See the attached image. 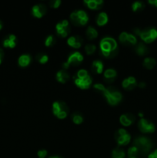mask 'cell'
Masks as SVG:
<instances>
[{"mask_svg":"<svg viewBox=\"0 0 157 158\" xmlns=\"http://www.w3.org/2000/svg\"><path fill=\"white\" fill-rule=\"evenodd\" d=\"M133 146L137 148L139 154L142 156L149 155L153 147L152 140L146 137H138L134 140Z\"/></svg>","mask_w":157,"mask_h":158,"instance_id":"cell-1","label":"cell"},{"mask_svg":"<svg viewBox=\"0 0 157 158\" xmlns=\"http://www.w3.org/2000/svg\"><path fill=\"white\" fill-rule=\"evenodd\" d=\"M102 94L107 99L108 103L110 105H116L119 102L121 101L122 97H123L121 93L116 88L112 86L105 88Z\"/></svg>","mask_w":157,"mask_h":158,"instance_id":"cell-2","label":"cell"},{"mask_svg":"<svg viewBox=\"0 0 157 158\" xmlns=\"http://www.w3.org/2000/svg\"><path fill=\"white\" fill-rule=\"evenodd\" d=\"M134 32L136 35H139L140 38L146 43H152L154 40L157 39V29L155 28H150V29H144V30L135 29Z\"/></svg>","mask_w":157,"mask_h":158,"instance_id":"cell-3","label":"cell"},{"mask_svg":"<svg viewBox=\"0 0 157 158\" xmlns=\"http://www.w3.org/2000/svg\"><path fill=\"white\" fill-rule=\"evenodd\" d=\"M52 112L58 119H64L67 117L69 107L62 101H56L52 104Z\"/></svg>","mask_w":157,"mask_h":158,"instance_id":"cell-4","label":"cell"},{"mask_svg":"<svg viewBox=\"0 0 157 158\" xmlns=\"http://www.w3.org/2000/svg\"><path fill=\"white\" fill-rule=\"evenodd\" d=\"M117 43L115 40L112 37H106L100 42V49L101 52H109L110 51L117 49Z\"/></svg>","mask_w":157,"mask_h":158,"instance_id":"cell-5","label":"cell"},{"mask_svg":"<svg viewBox=\"0 0 157 158\" xmlns=\"http://www.w3.org/2000/svg\"><path fill=\"white\" fill-rule=\"evenodd\" d=\"M115 140H117V143L119 145L122 146H126L130 142L131 136L128 134L127 131L125 129H119L115 132Z\"/></svg>","mask_w":157,"mask_h":158,"instance_id":"cell-6","label":"cell"},{"mask_svg":"<svg viewBox=\"0 0 157 158\" xmlns=\"http://www.w3.org/2000/svg\"><path fill=\"white\" fill-rule=\"evenodd\" d=\"M138 127L143 133H153L155 130L154 123L145 118H141L139 120Z\"/></svg>","mask_w":157,"mask_h":158,"instance_id":"cell-7","label":"cell"},{"mask_svg":"<svg viewBox=\"0 0 157 158\" xmlns=\"http://www.w3.org/2000/svg\"><path fill=\"white\" fill-rule=\"evenodd\" d=\"M55 28L58 35L62 37H66L70 32V26L67 20H63L62 23H58Z\"/></svg>","mask_w":157,"mask_h":158,"instance_id":"cell-8","label":"cell"},{"mask_svg":"<svg viewBox=\"0 0 157 158\" xmlns=\"http://www.w3.org/2000/svg\"><path fill=\"white\" fill-rule=\"evenodd\" d=\"M83 56L80 52H75L74 53L71 54L69 57L68 58L67 63H69L70 66H78L80 63L83 62Z\"/></svg>","mask_w":157,"mask_h":158,"instance_id":"cell-9","label":"cell"},{"mask_svg":"<svg viewBox=\"0 0 157 158\" xmlns=\"http://www.w3.org/2000/svg\"><path fill=\"white\" fill-rule=\"evenodd\" d=\"M47 12V7L44 4L35 5L32 8V14L36 18H41Z\"/></svg>","mask_w":157,"mask_h":158,"instance_id":"cell-10","label":"cell"},{"mask_svg":"<svg viewBox=\"0 0 157 158\" xmlns=\"http://www.w3.org/2000/svg\"><path fill=\"white\" fill-rule=\"evenodd\" d=\"M92 81V78L89 75L83 79H75V83L76 84L77 86H78L81 89H88L90 86Z\"/></svg>","mask_w":157,"mask_h":158,"instance_id":"cell-11","label":"cell"},{"mask_svg":"<svg viewBox=\"0 0 157 158\" xmlns=\"http://www.w3.org/2000/svg\"><path fill=\"white\" fill-rule=\"evenodd\" d=\"M120 123L123 125V126H129L132 124L134 121H135V116L131 113H128V114H123L119 118Z\"/></svg>","mask_w":157,"mask_h":158,"instance_id":"cell-12","label":"cell"},{"mask_svg":"<svg viewBox=\"0 0 157 158\" xmlns=\"http://www.w3.org/2000/svg\"><path fill=\"white\" fill-rule=\"evenodd\" d=\"M68 44L71 46L72 47L75 48H79L80 46L83 44V40L81 36L79 35H75V36H71L68 39Z\"/></svg>","mask_w":157,"mask_h":158,"instance_id":"cell-13","label":"cell"},{"mask_svg":"<svg viewBox=\"0 0 157 158\" xmlns=\"http://www.w3.org/2000/svg\"><path fill=\"white\" fill-rule=\"evenodd\" d=\"M117 73L113 69H108L104 72V80L106 83H113L116 77Z\"/></svg>","mask_w":157,"mask_h":158,"instance_id":"cell-14","label":"cell"},{"mask_svg":"<svg viewBox=\"0 0 157 158\" xmlns=\"http://www.w3.org/2000/svg\"><path fill=\"white\" fill-rule=\"evenodd\" d=\"M70 78L69 73L66 69H61L56 74V80L62 83H65Z\"/></svg>","mask_w":157,"mask_h":158,"instance_id":"cell-15","label":"cell"},{"mask_svg":"<svg viewBox=\"0 0 157 158\" xmlns=\"http://www.w3.org/2000/svg\"><path fill=\"white\" fill-rule=\"evenodd\" d=\"M84 2L87 5L89 9H99L102 8L103 1L102 0H85Z\"/></svg>","mask_w":157,"mask_h":158,"instance_id":"cell-16","label":"cell"},{"mask_svg":"<svg viewBox=\"0 0 157 158\" xmlns=\"http://www.w3.org/2000/svg\"><path fill=\"white\" fill-rule=\"evenodd\" d=\"M3 46L5 47L14 48L16 45V37L15 35H9L7 38L3 40Z\"/></svg>","mask_w":157,"mask_h":158,"instance_id":"cell-17","label":"cell"},{"mask_svg":"<svg viewBox=\"0 0 157 158\" xmlns=\"http://www.w3.org/2000/svg\"><path fill=\"white\" fill-rule=\"evenodd\" d=\"M135 52L139 56H145L149 53V48L143 43H139L135 46Z\"/></svg>","mask_w":157,"mask_h":158,"instance_id":"cell-18","label":"cell"},{"mask_svg":"<svg viewBox=\"0 0 157 158\" xmlns=\"http://www.w3.org/2000/svg\"><path fill=\"white\" fill-rule=\"evenodd\" d=\"M103 62L100 60H95L92 64V71L94 73H102L103 70Z\"/></svg>","mask_w":157,"mask_h":158,"instance_id":"cell-19","label":"cell"},{"mask_svg":"<svg viewBox=\"0 0 157 158\" xmlns=\"http://www.w3.org/2000/svg\"><path fill=\"white\" fill-rule=\"evenodd\" d=\"M18 64L22 67H26L27 66L29 63H31V56L29 55H22L21 56L18 58Z\"/></svg>","mask_w":157,"mask_h":158,"instance_id":"cell-20","label":"cell"},{"mask_svg":"<svg viewBox=\"0 0 157 158\" xmlns=\"http://www.w3.org/2000/svg\"><path fill=\"white\" fill-rule=\"evenodd\" d=\"M156 64V60L152 57H146L143 60V66L146 68V69H151L154 67Z\"/></svg>","mask_w":157,"mask_h":158,"instance_id":"cell-21","label":"cell"},{"mask_svg":"<svg viewBox=\"0 0 157 158\" xmlns=\"http://www.w3.org/2000/svg\"><path fill=\"white\" fill-rule=\"evenodd\" d=\"M86 35L89 40H94L98 36V32H97L96 29L95 28L92 27V26H89L86 29Z\"/></svg>","mask_w":157,"mask_h":158,"instance_id":"cell-22","label":"cell"},{"mask_svg":"<svg viewBox=\"0 0 157 158\" xmlns=\"http://www.w3.org/2000/svg\"><path fill=\"white\" fill-rule=\"evenodd\" d=\"M108 22V15L106 12H101L98 15L96 19V23L99 26H104Z\"/></svg>","mask_w":157,"mask_h":158,"instance_id":"cell-23","label":"cell"},{"mask_svg":"<svg viewBox=\"0 0 157 158\" xmlns=\"http://www.w3.org/2000/svg\"><path fill=\"white\" fill-rule=\"evenodd\" d=\"M77 13H78V17L80 19V26L86 25L87 23L88 20H89V17H88L86 12L83 10H78Z\"/></svg>","mask_w":157,"mask_h":158,"instance_id":"cell-24","label":"cell"},{"mask_svg":"<svg viewBox=\"0 0 157 158\" xmlns=\"http://www.w3.org/2000/svg\"><path fill=\"white\" fill-rule=\"evenodd\" d=\"M126 156L124 151L120 148H116L112 151V158H124Z\"/></svg>","mask_w":157,"mask_h":158,"instance_id":"cell-25","label":"cell"},{"mask_svg":"<svg viewBox=\"0 0 157 158\" xmlns=\"http://www.w3.org/2000/svg\"><path fill=\"white\" fill-rule=\"evenodd\" d=\"M132 10L134 12H139V11H142L145 8V4L143 2H135L132 4Z\"/></svg>","mask_w":157,"mask_h":158,"instance_id":"cell-26","label":"cell"},{"mask_svg":"<svg viewBox=\"0 0 157 158\" xmlns=\"http://www.w3.org/2000/svg\"><path fill=\"white\" fill-rule=\"evenodd\" d=\"M70 19L74 25H75V26H80V19L78 17V13H77V11L72 12V14L70 15Z\"/></svg>","mask_w":157,"mask_h":158,"instance_id":"cell-27","label":"cell"},{"mask_svg":"<svg viewBox=\"0 0 157 158\" xmlns=\"http://www.w3.org/2000/svg\"><path fill=\"white\" fill-rule=\"evenodd\" d=\"M119 53V48L117 49H114V50L110 51L109 52H101V54L104 57H106V58H114V57L116 56Z\"/></svg>","mask_w":157,"mask_h":158,"instance_id":"cell-28","label":"cell"},{"mask_svg":"<svg viewBox=\"0 0 157 158\" xmlns=\"http://www.w3.org/2000/svg\"><path fill=\"white\" fill-rule=\"evenodd\" d=\"M35 59H36V60L38 62V63H42V64L46 63V62H48V60H49V57H48V56L45 53H42V52L41 53L37 54L36 56H35Z\"/></svg>","mask_w":157,"mask_h":158,"instance_id":"cell-29","label":"cell"},{"mask_svg":"<svg viewBox=\"0 0 157 158\" xmlns=\"http://www.w3.org/2000/svg\"><path fill=\"white\" fill-rule=\"evenodd\" d=\"M72 121L75 123V124H80L83 122V117L78 113H74L72 114Z\"/></svg>","mask_w":157,"mask_h":158,"instance_id":"cell-30","label":"cell"},{"mask_svg":"<svg viewBox=\"0 0 157 158\" xmlns=\"http://www.w3.org/2000/svg\"><path fill=\"white\" fill-rule=\"evenodd\" d=\"M119 41L122 44L126 45V46H128V45H129V43H128V33L127 32H122V33L119 35Z\"/></svg>","mask_w":157,"mask_h":158,"instance_id":"cell-31","label":"cell"},{"mask_svg":"<svg viewBox=\"0 0 157 158\" xmlns=\"http://www.w3.org/2000/svg\"><path fill=\"white\" fill-rule=\"evenodd\" d=\"M95 49H96V46L94 44H86L85 46V50L88 55H91V54L93 53Z\"/></svg>","mask_w":157,"mask_h":158,"instance_id":"cell-32","label":"cell"},{"mask_svg":"<svg viewBox=\"0 0 157 158\" xmlns=\"http://www.w3.org/2000/svg\"><path fill=\"white\" fill-rule=\"evenodd\" d=\"M138 154H139V151L135 146L131 147V148H129V150H128V156H129V157H136Z\"/></svg>","mask_w":157,"mask_h":158,"instance_id":"cell-33","label":"cell"},{"mask_svg":"<svg viewBox=\"0 0 157 158\" xmlns=\"http://www.w3.org/2000/svg\"><path fill=\"white\" fill-rule=\"evenodd\" d=\"M55 42H56V40H55V36L51 35H49V36L46 38V42H45V44H46V46H53V45H55Z\"/></svg>","mask_w":157,"mask_h":158,"instance_id":"cell-34","label":"cell"},{"mask_svg":"<svg viewBox=\"0 0 157 158\" xmlns=\"http://www.w3.org/2000/svg\"><path fill=\"white\" fill-rule=\"evenodd\" d=\"M128 43L129 45H135L137 43V40L135 35L132 34L128 33Z\"/></svg>","mask_w":157,"mask_h":158,"instance_id":"cell-35","label":"cell"},{"mask_svg":"<svg viewBox=\"0 0 157 158\" xmlns=\"http://www.w3.org/2000/svg\"><path fill=\"white\" fill-rule=\"evenodd\" d=\"M87 76H89V74H88L87 71L85 70V69H80L77 73V78L78 79H83Z\"/></svg>","mask_w":157,"mask_h":158,"instance_id":"cell-36","label":"cell"},{"mask_svg":"<svg viewBox=\"0 0 157 158\" xmlns=\"http://www.w3.org/2000/svg\"><path fill=\"white\" fill-rule=\"evenodd\" d=\"M61 4V1L60 0H52L49 2V5L50 7L52 8H58Z\"/></svg>","mask_w":157,"mask_h":158,"instance_id":"cell-37","label":"cell"},{"mask_svg":"<svg viewBox=\"0 0 157 158\" xmlns=\"http://www.w3.org/2000/svg\"><path fill=\"white\" fill-rule=\"evenodd\" d=\"M47 151L46 150H40L37 154H38V158H45L47 156Z\"/></svg>","mask_w":157,"mask_h":158,"instance_id":"cell-38","label":"cell"},{"mask_svg":"<svg viewBox=\"0 0 157 158\" xmlns=\"http://www.w3.org/2000/svg\"><path fill=\"white\" fill-rule=\"evenodd\" d=\"M94 88H95V89H97L98 91H99V92L102 93L103 91V89H104L106 87H105L103 84H101V83H97V84L94 85Z\"/></svg>","mask_w":157,"mask_h":158,"instance_id":"cell-39","label":"cell"},{"mask_svg":"<svg viewBox=\"0 0 157 158\" xmlns=\"http://www.w3.org/2000/svg\"><path fill=\"white\" fill-rule=\"evenodd\" d=\"M127 79H128V80H129V84H132V85H135V86H137L136 80H135V77H128Z\"/></svg>","mask_w":157,"mask_h":158,"instance_id":"cell-40","label":"cell"},{"mask_svg":"<svg viewBox=\"0 0 157 158\" xmlns=\"http://www.w3.org/2000/svg\"><path fill=\"white\" fill-rule=\"evenodd\" d=\"M148 158H157V149L152 151V152L148 155Z\"/></svg>","mask_w":157,"mask_h":158,"instance_id":"cell-41","label":"cell"},{"mask_svg":"<svg viewBox=\"0 0 157 158\" xmlns=\"http://www.w3.org/2000/svg\"><path fill=\"white\" fill-rule=\"evenodd\" d=\"M129 86V80H128V79L126 78V79H125L124 80H123V87L125 88V89H127V87L128 86Z\"/></svg>","mask_w":157,"mask_h":158,"instance_id":"cell-42","label":"cell"},{"mask_svg":"<svg viewBox=\"0 0 157 158\" xmlns=\"http://www.w3.org/2000/svg\"><path fill=\"white\" fill-rule=\"evenodd\" d=\"M69 66H70V65H69V63H67V62H65V63L62 64V68H63V69H66H66H67L69 67Z\"/></svg>","mask_w":157,"mask_h":158,"instance_id":"cell-43","label":"cell"},{"mask_svg":"<svg viewBox=\"0 0 157 158\" xmlns=\"http://www.w3.org/2000/svg\"><path fill=\"white\" fill-rule=\"evenodd\" d=\"M3 56H4V52H3L2 49H0V64H1L2 61Z\"/></svg>","mask_w":157,"mask_h":158,"instance_id":"cell-44","label":"cell"},{"mask_svg":"<svg viewBox=\"0 0 157 158\" xmlns=\"http://www.w3.org/2000/svg\"><path fill=\"white\" fill-rule=\"evenodd\" d=\"M149 3L154 5L157 7V0H149Z\"/></svg>","mask_w":157,"mask_h":158,"instance_id":"cell-45","label":"cell"},{"mask_svg":"<svg viewBox=\"0 0 157 158\" xmlns=\"http://www.w3.org/2000/svg\"><path fill=\"white\" fill-rule=\"evenodd\" d=\"M138 86H139L140 88H144L145 86H146V83H145L144 82H140V83L138 84Z\"/></svg>","mask_w":157,"mask_h":158,"instance_id":"cell-46","label":"cell"},{"mask_svg":"<svg viewBox=\"0 0 157 158\" xmlns=\"http://www.w3.org/2000/svg\"><path fill=\"white\" fill-rule=\"evenodd\" d=\"M49 158H62V157H56V156H52V157H49Z\"/></svg>","mask_w":157,"mask_h":158,"instance_id":"cell-47","label":"cell"},{"mask_svg":"<svg viewBox=\"0 0 157 158\" xmlns=\"http://www.w3.org/2000/svg\"><path fill=\"white\" fill-rule=\"evenodd\" d=\"M2 28V22L0 21V29H1Z\"/></svg>","mask_w":157,"mask_h":158,"instance_id":"cell-48","label":"cell"},{"mask_svg":"<svg viewBox=\"0 0 157 158\" xmlns=\"http://www.w3.org/2000/svg\"><path fill=\"white\" fill-rule=\"evenodd\" d=\"M129 158H137L136 157H129Z\"/></svg>","mask_w":157,"mask_h":158,"instance_id":"cell-49","label":"cell"}]
</instances>
